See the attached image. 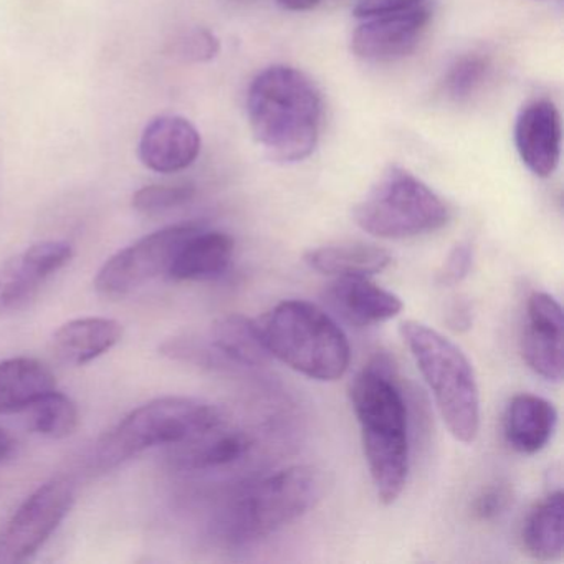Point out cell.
Returning a JSON list of instances; mask_svg holds the SVG:
<instances>
[{
    "instance_id": "4316f807",
    "label": "cell",
    "mask_w": 564,
    "mask_h": 564,
    "mask_svg": "<svg viewBox=\"0 0 564 564\" xmlns=\"http://www.w3.org/2000/svg\"><path fill=\"white\" fill-rule=\"evenodd\" d=\"M170 52L174 58L186 64H206L219 55L220 42L209 29L196 28L180 35Z\"/></svg>"
},
{
    "instance_id": "3957f363",
    "label": "cell",
    "mask_w": 564,
    "mask_h": 564,
    "mask_svg": "<svg viewBox=\"0 0 564 564\" xmlns=\"http://www.w3.org/2000/svg\"><path fill=\"white\" fill-rule=\"evenodd\" d=\"M272 358L315 381H338L351 362V346L338 323L315 303L286 300L257 322Z\"/></svg>"
},
{
    "instance_id": "484cf974",
    "label": "cell",
    "mask_w": 564,
    "mask_h": 564,
    "mask_svg": "<svg viewBox=\"0 0 564 564\" xmlns=\"http://www.w3.org/2000/svg\"><path fill=\"white\" fill-rule=\"evenodd\" d=\"M194 194L196 189L191 184H150L134 193L133 207L138 213L154 216L189 203Z\"/></svg>"
},
{
    "instance_id": "e0dca14e",
    "label": "cell",
    "mask_w": 564,
    "mask_h": 564,
    "mask_svg": "<svg viewBox=\"0 0 564 564\" xmlns=\"http://www.w3.org/2000/svg\"><path fill=\"white\" fill-rule=\"evenodd\" d=\"M557 411L550 401L534 394H518L505 411L503 434L513 451L538 454L553 437Z\"/></svg>"
},
{
    "instance_id": "ffe728a7",
    "label": "cell",
    "mask_w": 564,
    "mask_h": 564,
    "mask_svg": "<svg viewBox=\"0 0 564 564\" xmlns=\"http://www.w3.org/2000/svg\"><path fill=\"white\" fill-rule=\"evenodd\" d=\"M305 262L316 272L332 276H371L392 263L391 253L362 242L336 243L306 252Z\"/></svg>"
},
{
    "instance_id": "7402d4cb",
    "label": "cell",
    "mask_w": 564,
    "mask_h": 564,
    "mask_svg": "<svg viewBox=\"0 0 564 564\" xmlns=\"http://www.w3.org/2000/svg\"><path fill=\"white\" fill-rule=\"evenodd\" d=\"M210 335L214 349L237 365L262 366L272 358L263 345L257 322L247 316H223L214 323Z\"/></svg>"
},
{
    "instance_id": "9a60e30c",
    "label": "cell",
    "mask_w": 564,
    "mask_h": 564,
    "mask_svg": "<svg viewBox=\"0 0 564 564\" xmlns=\"http://www.w3.org/2000/svg\"><path fill=\"white\" fill-rule=\"evenodd\" d=\"M325 299L346 322L356 326L381 325L404 308L398 295L376 285L369 276H336L326 289Z\"/></svg>"
},
{
    "instance_id": "4fadbf2b",
    "label": "cell",
    "mask_w": 564,
    "mask_h": 564,
    "mask_svg": "<svg viewBox=\"0 0 564 564\" xmlns=\"http://www.w3.org/2000/svg\"><path fill=\"white\" fill-rule=\"evenodd\" d=\"M200 148V133L187 118L161 115L141 133L138 156L153 173L176 174L196 163Z\"/></svg>"
},
{
    "instance_id": "5bb4252c",
    "label": "cell",
    "mask_w": 564,
    "mask_h": 564,
    "mask_svg": "<svg viewBox=\"0 0 564 564\" xmlns=\"http://www.w3.org/2000/svg\"><path fill=\"white\" fill-rule=\"evenodd\" d=\"M561 115L551 101L536 100L528 104L514 123V144L524 166L534 176H553L560 164Z\"/></svg>"
},
{
    "instance_id": "6da1fadb",
    "label": "cell",
    "mask_w": 564,
    "mask_h": 564,
    "mask_svg": "<svg viewBox=\"0 0 564 564\" xmlns=\"http://www.w3.org/2000/svg\"><path fill=\"white\" fill-rule=\"evenodd\" d=\"M247 113L253 138L275 163H300L316 150L322 95L303 72L286 65L260 72L247 95Z\"/></svg>"
},
{
    "instance_id": "8992f818",
    "label": "cell",
    "mask_w": 564,
    "mask_h": 564,
    "mask_svg": "<svg viewBox=\"0 0 564 564\" xmlns=\"http://www.w3.org/2000/svg\"><path fill=\"white\" fill-rule=\"evenodd\" d=\"M219 409L184 395H166L134 409L98 442L97 462L113 468L156 445H187L223 427Z\"/></svg>"
},
{
    "instance_id": "d4e9b609",
    "label": "cell",
    "mask_w": 564,
    "mask_h": 564,
    "mask_svg": "<svg viewBox=\"0 0 564 564\" xmlns=\"http://www.w3.org/2000/svg\"><path fill=\"white\" fill-rule=\"evenodd\" d=\"M490 70V62L484 55H464L445 75V91L454 100H465L484 84Z\"/></svg>"
},
{
    "instance_id": "30bf717a",
    "label": "cell",
    "mask_w": 564,
    "mask_h": 564,
    "mask_svg": "<svg viewBox=\"0 0 564 564\" xmlns=\"http://www.w3.org/2000/svg\"><path fill=\"white\" fill-rule=\"evenodd\" d=\"M74 257L70 243L61 240L34 243L0 265V315L28 308L52 275Z\"/></svg>"
},
{
    "instance_id": "83f0119b",
    "label": "cell",
    "mask_w": 564,
    "mask_h": 564,
    "mask_svg": "<svg viewBox=\"0 0 564 564\" xmlns=\"http://www.w3.org/2000/svg\"><path fill=\"white\" fill-rule=\"evenodd\" d=\"M474 263L471 243L460 242L448 252L444 265L438 270L437 283L441 286H455L464 282L470 273Z\"/></svg>"
},
{
    "instance_id": "2e32d148",
    "label": "cell",
    "mask_w": 564,
    "mask_h": 564,
    "mask_svg": "<svg viewBox=\"0 0 564 564\" xmlns=\"http://www.w3.org/2000/svg\"><path fill=\"white\" fill-rule=\"evenodd\" d=\"M121 338L123 325L120 322L88 316L62 325L52 338V351L64 365L84 366L110 351Z\"/></svg>"
},
{
    "instance_id": "7c38bea8",
    "label": "cell",
    "mask_w": 564,
    "mask_h": 564,
    "mask_svg": "<svg viewBox=\"0 0 564 564\" xmlns=\"http://www.w3.org/2000/svg\"><path fill=\"white\" fill-rule=\"evenodd\" d=\"M365 21L351 39L356 57L368 62H394L415 51L431 22V12L415 8Z\"/></svg>"
},
{
    "instance_id": "1f68e13d",
    "label": "cell",
    "mask_w": 564,
    "mask_h": 564,
    "mask_svg": "<svg viewBox=\"0 0 564 564\" xmlns=\"http://www.w3.org/2000/svg\"><path fill=\"white\" fill-rule=\"evenodd\" d=\"M14 451V438L6 429L0 427V460H4Z\"/></svg>"
},
{
    "instance_id": "ac0fdd59",
    "label": "cell",
    "mask_w": 564,
    "mask_h": 564,
    "mask_svg": "<svg viewBox=\"0 0 564 564\" xmlns=\"http://www.w3.org/2000/svg\"><path fill=\"white\" fill-rule=\"evenodd\" d=\"M232 256V237L200 227L181 247L167 275L176 282H206L219 279L229 269Z\"/></svg>"
},
{
    "instance_id": "f546056e",
    "label": "cell",
    "mask_w": 564,
    "mask_h": 564,
    "mask_svg": "<svg viewBox=\"0 0 564 564\" xmlns=\"http://www.w3.org/2000/svg\"><path fill=\"white\" fill-rule=\"evenodd\" d=\"M424 0H359L355 8L358 19L379 18V15L399 14L421 8Z\"/></svg>"
},
{
    "instance_id": "d6986e66",
    "label": "cell",
    "mask_w": 564,
    "mask_h": 564,
    "mask_svg": "<svg viewBox=\"0 0 564 564\" xmlns=\"http://www.w3.org/2000/svg\"><path fill=\"white\" fill-rule=\"evenodd\" d=\"M55 389L54 372L37 359L22 356L0 362V415L29 411Z\"/></svg>"
},
{
    "instance_id": "603a6c76",
    "label": "cell",
    "mask_w": 564,
    "mask_h": 564,
    "mask_svg": "<svg viewBox=\"0 0 564 564\" xmlns=\"http://www.w3.org/2000/svg\"><path fill=\"white\" fill-rule=\"evenodd\" d=\"M224 427V425H223ZM223 427L210 432L206 437L193 442L184 455V462L191 468L226 467L240 460L252 447L249 435L240 431H224Z\"/></svg>"
},
{
    "instance_id": "cb8c5ba5",
    "label": "cell",
    "mask_w": 564,
    "mask_h": 564,
    "mask_svg": "<svg viewBox=\"0 0 564 564\" xmlns=\"http://www.w3.org/2000/svg\"><path fill=\"white\" fill-rule=\"evenodd\" d=\"M32 429L48 438H67L77 431L78 409L64 392H48L39 399L31 409Z\"/></svg>"
},
{
    "instance_id": "ba28073f",
    "label": "cell",
    "mask_w": 564,
    "mask_h": 564,
    "mask_svg": "<svg viewBox=\"0 0 564 564\" xmlns=\"http://www.w3.org/2000/svg\"><path fill=\"white\" fill-rule=\"evenodd\" d=\"M200 227L194 223L176 224L137 240L104 263L95 279V289L108 299H120L164 275L181 247Z\"/></svg>"
},
{
    "instance_id": "4dcf8cb0",
    "label": "cell",
    "mask_w": 564,
    "mask_h": 564,
    "mask_svg": "<svg viewBox=\"0 0 564 564\" xmlns=\"http://www.w3.org/2000/svg\"><path fill=\"white\" fill-rule=\"evenodd\" d=\"M323 0H276L280 8L290 12H306L318 8Z\"/></svg>"
},
{
    "instance_id": "7a4b0ae2",
    "label": "cell",
    "mask_w": 564,
    "mask_h": 564,
    "mask_svg": "<svg viewBox=\"0 0 564 564\" xmlns=\"http://www.w3.org/2000/svg\"><path fill=\"white\" fill-rule=\"evenodd\" d=\"M349 398L376 494L382 503L392 505L408 481L411 445L408 402L388 361L379 358L362 369L349 386Z\"/></svg>"
},
{
    "instance_id": "5b68a950",
    "label": "cell",
    "mask_w": 564,
    "mask_h": 564,
    "mask_svg": "<svg viewBox=\"0 0 564 564\" xmlns=\"http://www.w3.org/2000/svg\"><path fill=\"white\" fill-rule=\"evenodd\" d=\"M315 467L283 468L240 491L220 517L219 531L234 546L257 543L308 513L323 495Z\"/></svg>"
},
{
    "instance_id": "44dd1931",
    "label": "cell",
    "mask_w": 564,
    "mask_h": 564,
    "mask_svg": "<svg viewBox=\"0 0 564 564\" xmlns=\"http://www.w3.org/2000/svg\"><path fill=\"white\" fill-rule=\"evenodd\" d=\"M523 550L534 560L554 561L564 551V495L551 491L531 510L521 531Z\"/></svg>"
},
{
    "instance_id": "277c9868",
    "label": "cell",
    "mask_w": 564,
    "mask_h": 564,
    "mask_svg": "<svg viewBox=\"0 0 564 564\" xmlns=\"http://www.w3.org/2000/svg\"><path fill=\"white\" fill-rule=\"evenodd\" d=\"M401 336L452 437L462 444H474L480 431V394L467 356L424 323H402Z\"/></svg>"
},
{
    "instance_id": "9c48e42d",
    "label": "cell",
    "mask_w": 564,
    "mask_h": 564,
    "mask_svg": "<svg viewBox=\"0 0 564 564\" xmlns=\"http://www.w3.org/2000/svg\"><path fill=\"white\" fill-rule=\"evenodd\" d=\"M74 505V487L65 478L41 485L15 511L0 540V557L24 561L55 533Z\"/></svg>"
},
{
    "instance_id": "8fae6325",
    "label": "cell",
    "mask_w": 564,
    "mask_h": 564,
    "mask_svg": "<svg viewBox=\"0 0 564 564\" xmlns=\"http://www.w3.org/2000/svg\"><path fill=\"white\" fill-rule=\"evenodd\" d=\"M563 308L544 292H534L527 303L521 352L531 371L551 382L563 379Z\"/></svg>"
},
{
    "instance_id": "52a82bcc",
    "label": "cell",
    "mask_w": 564,
    "mask_h": 564,
    "mask_svg": "<svg viewBox=\"0 0 564 564\" xmlns=\"http://www.w3.org/2000/svg\"><path fill=\"white\" fill-rule=\"evenodd\" d=\"M359 229L378 239L425 236L448 223V207L427 184L399 166H389L355 207Z\"/></svg>"
},
{
    "instance_id": "f1b7e54d",
    "label": "cell",
    "mask_w": 564,
    "mask_h": 564,
    "mask_svg": "<svg viewBox=\"0 0 564 564\" xmlns=\"http://www.w3.org/2000/svg\"><path fill=\"white\" fill-rule=\"evenodd\" d=\"M511 501L508 485L495 484L484 488L471 505L474 517L480 521H491L505 513Z\"/></svg>"
}]
</instances>
